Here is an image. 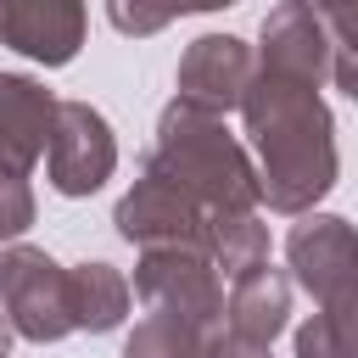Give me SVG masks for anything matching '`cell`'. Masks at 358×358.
<instances>
[{
	"instance_id": "cell-1",
	"label": "cell",
	"mask_w": 358,
	"mask_h": 358,
	"mask_svg": "<svg viewBox=\"0 0 358 358\" xmlns=\"http://www.w3.org/2000/svg\"><path fill=\"white\" fill-rule=\"evenodd\" d=\"M241 117L257 151V201L274 213H313L341 173L336 157V117L319 95V84L252 67V84L241 95Z\"/></svg>"
},
{
	"instance_id": "cell-2",
	"label": "cell",
	"mask_w": 358,
	"mask_h": 358,
	"mask_svg": "<svg viewBox=\"0 0 358 358\" xmlns=\"http://www.w3.org/2000/svg\"><path fill=\"white\" fill-rule=\"evenodd\" d=\"M168 179H179L213 218L218 213H257V168L246 145L224 129L218 112H201L190 101H168L157 117V145L145 157Z\"/></svg>"
},
{
	"instance_id": "cell-3",
	"label": "cell",
	"mask_w": 358,
	"mask_h": 358,
	"mask_svg": "<svg viewBox=\"0 0 358 358\" xmlns=\"http://www.w3.org/2000/svg\"><path fill=\"white\" fill-rule=\"evenodd\" d=\"M129 296H140L145 308L179 313L201 336L224 330V280L201 246H140Z\"/></svg>"
},
{
	"instance_id": "cell-4",
	"label": "cell",
	"mask_w": 358,
	"mask_h": 358,
	"mask_svg": "<svg viewBox=\"0 0 358 358\" xmlns=\"http://www.w3.org/2000/svg\"><path fill=\"white\" fill-rule=\"evenodd\" d=\"M0 313L11 324V336L22 341H62L73 336V313H67V268L39 252V246H0Z\"/></svg>"
},
{
	"instance_id": "cell-5",
	"label": "cell",
	"mask_w": 358,
	"mask_h": 358,
	"mask_svg": "<svg viewBox=\"0 0 358 358\" xmlns=\"http://www.w3.org/2000/svg\"><path fill=\"white\" fill-rule=\"evenodd\" d=\"M257 67H274V73H291V78H308V84H336L341 95H358V73H352V50L330 39V28L302 11L296 0H280L268 17H263V50H257Z\"/></svg>"
},
{
	"instance_id": "cell-6",
	"label": "cell",
	"mask_w": 358,
	"mask_h": 358,
	"mask_svg": "<svg viewBox=\"0 0 358 358\" xmlns=\"http://www.w3.org/2000/svg\"><path fill=\"white\" fill-rule=\"evenodd\" d=\"M112 224H117V235H123L129 246H201V252H207V224H213V213H207L179 179H168L162 168L145 162L140 179L129 185V196L117 201Z\"/></svg>"
},
{
	"instance_id": "cell-7",
	"label": "cell",
	"mask_w": 358,
	"mask_h": 358,
	"mask_svg": "<svg viewBox=\"0 0 358 358\" xmlns=\"http://www.w3.org/2000/svg\"><path fill=\"white\" fill-rule=\"evenodd\" d=\"M117 168L112 123L90 101H56L50 140H45V179L56 196H95Z\"/></svg>"
},
{
	"instance_id": "cell-8",
	"label": "cell",
	"mask_w": 358,
	"mask_h": 358,
	"mask_svg": "<svg viewBox=\"0 0 358 358\" xmlns=\"http://www.w3.org/2000/svg\"><path fill=\"white\" fill-rule=\"evenodd\" d=\"M352 224L341 213H302V224H291L285 235V257L296 285L336 319L347 324L352 313Z\"/></svg>"
},
{
	"instance_id": "cell-9",
	"label": "cell",
	"mask_w": 358,
	"mask_h": 358,
	"mask_svg": "<svg viewBox=\"0 0 358 358\" xmlns=\"http://www.w3.org/2000/svg\"><path fill=\"white\" fill-rule=\"evenodd\" d=\"M252 67H257V56H252L246 39H235V34H201V39L185 45L173 90H179V101L224 117V112L241 106L246 84H252Z\"/></svg>"
},
{
	"instance_id": "cell-10",
	"label": "cell",
	"mask_w": 358,
	"mask_h": 358,
	"mask_svg": "<svg viewBox=\"0 0 358 358\" xmlns=\"http://www.w3.org/2000/svg\"><path fill=\"white\" fill-rule=\"evenodd\" d=\"M84 0H0V45L39 67H67L84 45Z\"/></svg>"
},
{
	"instance_id": "cell-11",
	"label": "cell",
	"mask_w": 358,
	"mask_h": 358,
	"mask_svg": "<svg viewBox=\"0 0 358 358\" xmlns=\"http://www.w3.org/2000/svg\"><path fill=\"white\" fill-rule=\"evenodd\" d=\"M50 117H56V95L39 78L22 73H0V162L28 173L45 157L50 140Z\"/></svg>"
},
{
	"instance_id": "cell-12",
	"label": "cell",
	"mask_w": 358,
	"mask_h": 358,
	"mask_svg": "<svg viewBox=\"0 0 358 358\" xmlns=\"http://www.w3.org/2000/svg\"><path fill=\"white\" fill-rule=\"evenodd\" d=\"M285 324H291V280H285L280 268L263 263V268L229 280V296H224V330L274 347V336H280Z\"/></svg>"
},
{
	"instance_id": "cell-13",
	"label": "cell",
	"mask_w": 358,
	"mask_h": 358,
	"mask_svg": "<svg viewBox=\"0 0 358 358\" xmlns=\"http://www.w3.org/2000/svg\"><path fill=\"white\" fill-rule=\"evenodd\" d=\"M67 313H73V330H90V336L117 330L123 313H129V280L112 263L67 268Z\"/></svg>"
},
{
	"instance_id": "cell-14",
	"label": "cell",
	"mask_w": 358,
	"mask_h": 358,
	"mask_svg": "<svg viewBox=\"0 0 358 358\" xmlns=\"http://www.w3.org/2000/svg\"><path fill=\"white\" fill-rule=\"evenodd\" d=\"M207 257L218 268V280H241L252 268L268 263V224H257V213H218L207 224Z\"/></svg>"
},
{
	"instance_id": "cell-15",
	"label": "cell",
	"mask_w": 358,
	"mask_h": 358,
	"mask_svg": "<svg viewBox=\"0 0 358 358\" xmlns=\"http://www.w3.org/2000/svg\"><path fill=\"white\" fill-rule=\"evenodd\" d=\"M201 347H207V336L196 324H185L179 313L145 308V319L123 341V358H201Z\"/></svg>"
},
{
	"instance_id": "cell-16",
	"label": "cell",
	"mask_w": 358,
	"mask_h": 358,
	"mask_svg": "<svg viewBox=\"0 0 358 358\" xmlns=\"http://www.w3.org/2000/svg\"><path fill=\"white\" fill-rule=\"evenodd\" d=\"M190 11H201V0H106V22L129 39H151L173 17H190Z\"/></svg>"
},
{
	"instance_id": "cell-17",
	"label": "cell",
	"mask_w": 358,
	"mask_h": 358,
	"mask_svg": "<svg viewBox=\"0 0 358 358\" xmlns=\"http://www.w3.org/2000/svg\"><path fill=\"white\" fill-rule=\"evenodd\" d=\"M28 224H34V190H28V179L17 168L0 162V246L22 241Z\"/></svg>"
},
{
	"instance_id": "cell-18",
	"label": "cell",
	"mask_w": 358,
	"mask_h": 358,
	"mask_svg": "<svg viewBox=\"0 0 358 358\" xmlns=\"http://www.w3.org/2000/svg\"><path fill=\"white\" fill-rule=\"evenodd\" d=\"M296 358H347V324H336L324 308L296 330Z\"/></svg>"
},
{
	"instance_id": "cell-19",
	"label": "cell",
	"mask_w": 358,
	"mask_h": 358,
	"mask_svg": "<svg viewBox=\"0 0 358 358\" xmlns=\"http://www.w3.org/2000/svg\"><path fill=\"white\" fill-rule=\"evenodd\" d=\"M302 11H313L324 28H330V39L336 45H347L352 50V0H296Z\"/></svg>"
},
{
	"instance_id": "cell-20",
	"label": "cell",
	"mask_w": 358,
	"mask_h": 358,
	"mask_svg": "<svg viewBox=\"0 0 358 358\" xmlns=\"http://www.w3.org/2000/svg\"><path fill=\"white\" fill-rule=\"evenodd\" d=\"M201 358H268V347H263V341H252V336H235V330H218V336H207V347H201Z\"/></svg>"
},
{
	"instance_id": "cell-21",
	"label": "cell",
	"mask_w": 358,
	"mask_h": 358,
	"mask_svg": "<svg viewBox=\"0 0 358 358\" xmlns=\"http://www.w3.org/2000/svg\"><path fill=\"white\" fill-rule=\"evenodd\" d=\"M11 347V324H6V313H0V352Z\"/></svg>"
},
{
	"instance_id": "cell-22",
	"label": "cell",
	"mask_w": 358,
	"mask_h": 358,
	"mask_svg": "<svg viewBox=\"0 0 358 358\" xmlns=\"http://www.w3.org/2000/svg\"><path fill=\"white\" fill-rule=\"evenodd\" d=\"M224 6H235V0H201V11H224Z\"/></svg>"
},
{
	"instance_id": "cell-23",
	"label": "cell",
	"mask_w": 358,
	"mask_h": 358,
	"mask_svg": "<svg viewBox=\"0 0 358 358\" xmlns=\"http://www.w3.org/2000/svg\"><path fill=\"white\" fill-rule=\"evenodd\" d=\"M0 358H6V352H0Z\"/></svg>"
}]
</instances>
